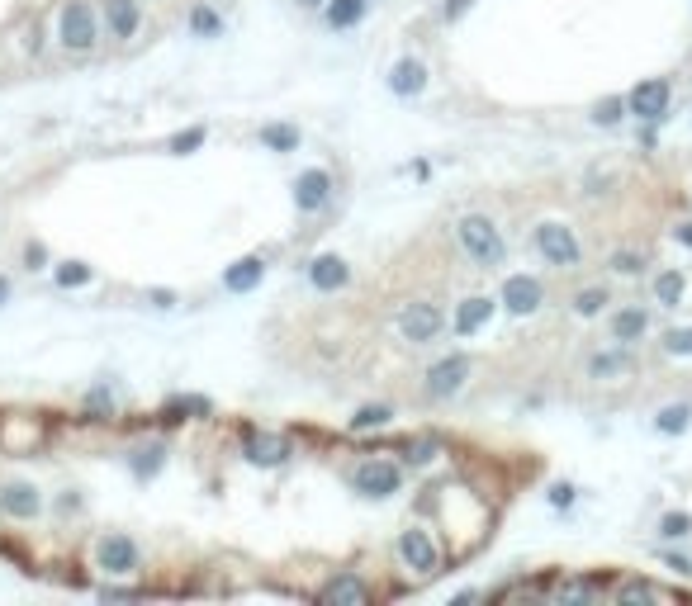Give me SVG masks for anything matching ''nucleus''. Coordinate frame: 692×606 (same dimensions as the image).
<instances>
[{
	"label": "nucleus",
	"instance_id": "nucleus-27",
	"mask_svg": "<svg viewBox=\"0 0 692 606\" xmlns=\"http://www.w3.org/2000/svg\"><path fill=\"white\" fill-rule=\"evenodd\" d=\"M86 408H91V412H105V408H110V412H114V393H110V389H91Z\"/></svg>",
	"mask_w": 692,
	"mask_h": 606
},
{
	"label": "nucleus",
	"instance_id": "nucleus-5",
	"mask_svg": "<svg viewBox=\"0 0 692 606\" xmlns=\"http://www.w3.org/2000/svg\"><path fill=\"white\" fill-rule=\"evenodd\" d=\"M441 327H446V318H441L437 303H408V308L399 313V332H403V341H413V346L437 341Z\"/></svg>",
	"mask_w": 692,
	"mask_h": 606
},
{
	"label": "nucleus",
	"instance_id": "nucleus-13",
	"mask_svg": "<svg viewBox=\"0 0 692 606\" xmlns=\"http://www.w3.org/2000/svg\"><path fill=\"white\" fill-rule=\"evenodd\" d=\"M318 602H337V606H365L370 602V588H365V578H356V573H337L328 588L318 592Z\"/></svg>",
	"mask_w": 692,
	"mask_h": 606
},
{
	"label": "nucleus",
	"instance_id": "nucleus-24",
	"mask_svg": "<svg viewBox=\"0 0 692 606\" xmlns=\"http://www.w3.org/2000/svg\"><path fill=\"white\" fill-rule=\"evenodd\" d=\"M394 412L384 408V403H370V408H361L356 417H351V431H370V427H384Z\"/></svg>",
	"mask_w": 692,
	"mask_h": 606
},
{
	"label": "nucleus",
	"instance_id": "nucleus-14",
	"mask_svg": "<svg viewBox=\"0 0 692 606\" xmlns=\"http://www.w3.org/2000/svg\"><path fill=\"white\" fill-rule=\"evenodd\" d=\"M389 90H394L399 100L422 95V90H427V67H422L418 57H403V62H394V72H389Z\"/></svg>",
	"mask_w": 692,
	"mask_h": 606
},
{
	"label": "nucleus",
	"instance_id": "nucleus-12",
	"mask_svg": "<svg viewBox=\"0 0 692 606\" xmlns=\"http://www.w3.org/2000/svg\"><path fill=\"white\" fill-rule=\"evenodd\" d=\"M138 24H143V10H138V0H105V29L110 38H133L138 34Z\"/></svg>",
	"mask_w": 692,
	"mask_h": 606
},
{
	"label": "nucleus",
	"instance_id": "nucleus-4",
	"mask_svg": "<svg viewBox=\"0 0 692 606\" xmlns=\"http://www.w3.org/2000/svg\"><path fill=\"white\" fill-rule=\"evenodd\" d=\"M536 251L546 256L550 266H560V270H569V266H579V237H574V228H565V223H541L536 228Z\"/></svg>",
	"mask_w": 692,
	"mask_h": 606
},
{
	"label": "nucleus",
	"instance_id": "nucleus-17",
	"mask_svg": "<svg viewBox=\"0 0 692 606\" xmlns=\"http://www.w3.org/2000/svg\"><path fill=\"white\" fill-rule=\"evenodd\" d=\"M346 280H351V266H346L342 256H318L309 266V285L323 289V294H337V289H346Z\"/></svg>",
	"mask_w": 692,
	"mask_h": 606
},
{
	"label": "nucleus",
	"instance_id": "nucleus-2",
	"mask_svg": "<svg viewBox=\"0 0 692 606\" xmlns=\"http://www.w3.org/2000/svg\"><path fill=\"white\" fill-rule=\"evenodd\" d=\"M57 38L67 53H91L100 43V24H95V10L86 0H67L62 15H57Z\"/></svg>",
	"mask_w": 692,
	"mask_h": 606
},
{
	"label": "nucleus",
	"instance_id": "nucleus-11",
	"mask_svg": "<svg viewBox=\"0 0 692 606\" xmlns=\"http://www.w3.org/2000/svg\"><path fill=\"white\" fill-rule=\"evenodd\" d=\"M465 375H470V360L465 356L437 360V365L427 370V393H432V398H446V393H456L460 384H465Z\"/></svg>",
	"mask_w": 692,
	"mask_h": 606
},
{
	"label": "nucleus",
	"instance_id": "nucleus-28",
	"mask_svg": "<svg viewBox=\"0 0 692 606\" xmlns=\"http://www.w3.org/2000/svg\"><path fill=\"white\" fill-rule=\"evenodd\" d=\"M24 261H29V266H43V261H48L43 242H29V247H24Z\"/></svg>",
	"mask_w": 692,
	"mask_h": 606
},
{
	"label": "nucleus",
	"instance_id": "nucleus-26",
	"mask_svg": "<svg viewBox=\"0 0 692 606\" xmlns=\"http://www.w3.org/2000/svg\"><path fill=\"white\" fill-rule=\"evenodd\" d=\"M408 460H413V464H432V460H437V441H413V446H408Z\"/></svg>",
	"mask_w": 692,
	"mask_h": 606
},
{
	"label": "nucleus",
	"instance_id": "nucleus-3",
	"mask_svg": "<svg viewBox=\"0 0 692 606\" xmlns=\"http://www.w3.org/2000/svg\"><path fill=\"white\" fill-rule=\"evenodd\" d=\"M351 488L361 493V498H394L403 488V469L394 460H380V455H370L351 469Z\"/></svg>",
	"mask_w": 692,
	"mask_h": 606
},
{
	"label": "nucleus",
	"instance_id": "nucleus-10",
	"mask_svg": "<svg viewBox=\"0 0 692 606\" xmlns=\"http://www.w3.org/2000/svg\"><path fill=\"white\" fill-rule=\"evenodd\" d=\"M0 512L15 517V521H29L43 512V498H38L34 483H5V488H0Z\"/></svg>",
	"mask_w": 692,
	"mask_h": 606
},
{
	"label": "nucleus",
	"instance_id": "nucleus-1",
	"mask_svg": "<svg viewBox=\"0 0 692 606\" xmlns=\"http://www.w3.org/2000/svg\"><path fill=\"white\" fill-rule=\"evenodd\" d=\"M456 237H460V247H465V256H470L474 266H498V261H503V232L493 228L484 214L460 218Z\"/></svg>",
	"mask_w": 692,
	"mask_h": 606
},
{
	"label": "nucleus",
	"instance_id": "nucleus-29",
	"mask_svg": "<svg viewBox=\"0 0 692 606\" xmlns=\"http://www.w3.org/2000/svg\"><path fill=\"white\" fill-rule=\"evenodd\" d=\"M465 5H470V0H446V15L456 19V15H460V10H465Z\"/></svg>",
	"mask_w": 692,
	"mask_h": 606
},
{
	"label": "nucleus",
	"instance_id": "nucleus-21",
	"mask_svg": "<svg viewBox=\"0 0 692 606\" xmlns=\"http://www.w3.org/2000/svg\"><path fill=\"white\" fill-rule=\"evenodd\" d=\"M162 455H166L162 446H138L128 464H133V474H138V479H157V469H162Z\"/></svg>",
	"mask_w": 692,
	"mask_h": 606
},
{
	"label": "nucleus",
	"instance_id": "nucleus-7",
	"mask_svg": "<svg viewBox=\"0 0 692 606\" xmlns=\"http://www.w3.org/2000/svg\"><path fill=\"white\" fill-rule=\"evenodd\" d=\"M332 199V176L323 166H309V171H299L294 180V204H299V214H318V209H328Z\"/></svg>",
	"mask_w": 692,
	"mask_h": 606
},
{
	"label": "nucleus",
	"instance_id": "nucleus-16",
	"mask_svg": "<svg viewBox=\"0 0 692 606\" xmlns=\"http://www.w3.org/2000/svg\"><path fill=\"white\" fill-rule=\"evenodd\" d=\"M261 280H266V261H261V256H242L237 266L223 270V289H228V294H252Z\"/></svg>",
	"mask_w": 692,
	"mask_h": 606
},
{
	"label": "nucleus",
	"instance_id": "nucleus-25",
	"mask_svg": "<svg viewBox=\"0 0 692 606\" xmlns=\"http://www.w3.org/2000/svg\"><path fill=\"white\" fill-rule=\"evenodd\" d=\"M200 143H204V128H190V133H176V138H171V152L185 157V152H195Z\"/></svg>",
	"mask_w": 692,
	"mask_h": 606
},
{
	"label": "nucleus",
	"instance_id": "nucleus-22",
	"mask_svg": "<svg viewBox=\"0 0 692 606\" xmlns=\"http://www.w3.org/2000/svg\"><path fill=\"white\" fill-rule=\"evenodd\" d=\"M190 29L200 38H214V34H223V19L214 15L209 5H195V10H190Z\"/></svg>",
	"mask_w": 692,
	"mask_h": 606
},
{
	"label": "nucleus",
	"instance_id": "nucleus-18",
	"mask_svg": "<svg viewBox=\"0 0 692 606\" xmlns=\"http://www.w3.org/2000/svg\"><path fill=\"white\" fill-rule=\"evenodd\" d=\"M242 455H247L252 464H266V469H271V464H280L285 455H290V446H285L280 436H256V431H247V441H242Z\"/></svg>",
	"mask_w": 692,
	"mask_h": 606
},
{
	"label": "nucleus",
	"instance_id": "nucleus-30",
	"mask_svg": "<svg viewBox=\"0 0 692 606\" xmlns=\"http://www.w3.org/2000/svg\"><path fill=\"white\" fill-rule=\"evenodd\" d=\"M0 303H10V280L0 275Z\"/></svg>",
	"mask_w": 692,
	"mask_h": 606
},
{
	"label": "nucleus",
	"instance_id": "nucleus-19",
	"mask_svg": "<svg viewBox=\"0 0 692 606\" xmlns=\"http://www.w3.org/2000/svg\"><path fill=\"white\" fill-rule=\"evenodd\" d=\"M261 147H271V152H294L299 147V128L294 124H261Z\"/></svg>",
	"mask_w": 692,
	"mask_h": 606
},
{
	"label": "nucleus",
	"instance_id": "nucleus-8",
	"mask_svg": "<svg viewBox=\"0 0 692 606\" xmlns=\"http://www.w3.org/2000/svg\"><path fill=\"white\" fill-rule=\"evenodd\" d=\"M498 303H503L508 313H517V318H527V313L541 308V280H536V275H508Z\"/></svg>",
	"mask_w": 692,
	"mask_h": 606
},
{
	"label": "nucleus",
	"instance_id": "nucleus-6",
	"mask_svg": "<svg viewBox=\"0 0 692 606\" xmlns=\"http://www.w3.org/2000/svg\"><path fill=\"white\" fill-rule=\"evenodd\" d=\"M399 559H403V569H413V573H437L441 569L437 540L427 531H418V526H408V531L399 535Z\"/></svg>",
	"mask_w": 692,
	"mask_h": 606
},
{
	"label": "nucleus",
	"instance_id": "nucleus-31",
	"mask_svg": "<svg viewBox=\"0 0 692 606\" xmlns=\"http://www.w3.org/2000/svg\"><path fill=\"white\" fill-rule=\"evenodd\" d=\"M299 5H304V10H313V5H323V0H299Z\"/></svg>",
	"mask_w": 692,
	"mask_h": 606
},
{
	"label": "nucleus",
	"instance_id": "nucleus-20",
	"mask_svg": "<svg viewBox=\"0 0 692 606\" xmlns=\"http://www.w3.org/2000/svg\"><path fill=\"white\" fill-rule=\"evenodd\" d=\"M365 19V0H332L328 5V29H356Z\"/></svg>",
	"mask_w": 692,
	"mask_h": 606
},
{
	"label": "nucleus",
	"instance_id": "nucleus-9",
	"mask_svg": "<svg viewBox=\"0 0 692 606\" xmlns=\"http://www.w3.org/2000/svg\"><path fill=\"white\" fill-rule=\"evenodd\" d=\"M95 559H100V569H110V573H133L143 554H138V545H133L128 535H105L100 550H95Z\"/></svg>",
	"mask_w": 692,
	"mask_h": 606
},
{
	"label": "nucleus",
	"instance_id": "nucleus-23",
	"mask_svg": "<svg viewBox=\"0 0 692 606\" xmlns=\"http://www.w3.org/2000/svg\"><path fill=\"white\" fill-rule=\"evenodd\" d=\"M53 280L62 289H76V285H86V280H91V266H86V261H62Z\"/></svg>",
	"mask_w": 692,
	"mask_h": 606
},
{
	"label": "nucleus",
	"instance_id": "nucleus-15",
	"mask_svg": "<svg viewBox=\"0 0 692 606\" xmlns=\"http://www.w3.org/2000/svg\"><path fill=\"white\" fill-rule=\"evenodd\" d=\"M489 318H493V299H484V294H470V299L456 308L451 332H456V337H474L479 327H489Z\"/></svg>",
	"mask_w": 692,
	"mask_h": 606
}]
</instances>
